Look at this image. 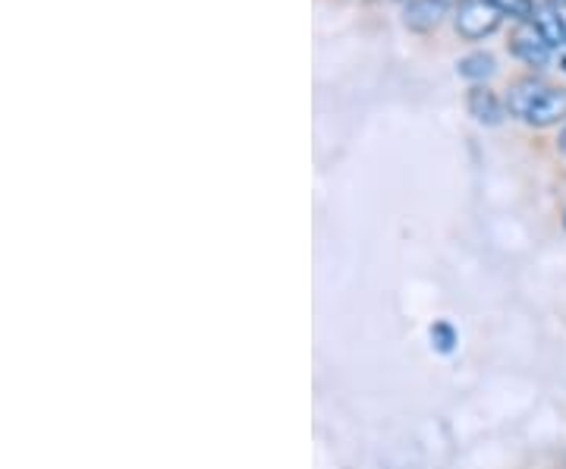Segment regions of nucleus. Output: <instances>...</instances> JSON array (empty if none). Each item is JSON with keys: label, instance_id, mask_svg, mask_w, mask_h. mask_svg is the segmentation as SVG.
Instances as JSON below:
<instances>
[{"label": "nucleus", "instance_id": "11", "mask_svg": "<svg viewBox=\"0 0 566 469\" xmlns=\"http://www.w3.org/2000/svg\"><path fill=\"white\" fill-rule=\"evenodd\" d=\"M557 70H560V73L566 76V51H560V54H557Z\"/></svg>", "mask_w": 566, "mask_h": 469}, {"label": "nucleus", "instance_id": "5", "mask_svg": "<svg viewBox=\"0 0 566 469\" xmlns=\"http://www.w3.org/2000/svg\"><path fill=\"white\" fill-rule=\"evenodd\" d=\"M465 114L479 123V126H488V129L501 126L510 117L504 92H497L491 85H469L465 88Z\"/></svg>", "mask_w": 566, "mask_h": 469}, {"label": "nucleus", "instance_id": "6", "mask_svg": "<svg viewBox=\"0 0 566 469\" xmlns=\"http://www.w3.org/2000/svg\"><path fill=\"white\" fill-rule=\"evenodd\" d=\"M497 73H501V61L488 48H472L463 58H457V76L469 85H491Z\"/></svg>", "mask_w": 566, "mask_h": 469}, {"label": "nucleus", "instance_id": "7", "mask_svg": "<svg viewBox=\"0 0 566 469\" xmlns=\"http://www.w3.org/2000/svg\"><path fill=\"white\" fill-rule=\"evenodd\" d=\"M535 29L545 35V41L560 54L566 51V13L564 10H557V7H551V3H538V13H535Z\"/></svg>", "mask_w": 566, "mask_h": 469}, {"label": "nucleus", "instance_id": "3", "mask_svg": "<svg viewBox=\"0 0 566 469\" xmlns=\"http://www.w3.org/2000/svg\"><path fill=\"white\" fill-rule=\"evenodd\" d=\"M506 54L523 66V73H542V76L557 63V51L535 29V22H510Z\"/></svg>", "mask_w": 566, "mask_h": 469}, {"label": "nucleus", "instance_id": "10", "mask_svg": "<svg viewBox=\"0 0 566 469\" xmlns=\"http://www.w3.org/2000/svg\"><path fill=\"white\" fill-rule=\"evenodd\" d=\"M557 152L566 158V123L560 126V133H557Z\"/></svg>", "mask_w": 566, "mask_h": 469}, {"label": "nucleus", "instance_id": "12", "mask_svg": "<svg viewBox=\"0 0 566 469\" xmlns=\"http://www.w3.org/2000/svg\"><path fill=\"white\" fill-rule=\"evenodd\" d=\"M545 3H551V7H557V10H564L566 13V0H545Z\"/></svg>", "mask_w": 566, "mask_h": 469}, {"label": "nucleus", "instance_id": "14", "mask_svg": "<svg viewBox=\"0 0 566 469\" xmlns=\"http://www.w3.org/2000/svg\"><path fill=\"white\" fill-rule=\"evenodd\" d=\"M564 227H566V208H564Z\"/></svg>", "mask_w": 566, "mask_h": 469}, {"label": "nucleus", "instance_id": "13", "mask_svg": "<svg viewBox=\"0 0 566 469\" xmlns=\"http://www.w3.org/2000/svg\"><path fill=\"white\" fill-rule=\"evenodd\" d=\"M390 3H400V7H403V3H406V0H390Z\"/></svg>", "mask_w": 566, "mask_h": 469}, {"label": "nucleus", "instance_id": "4", "mask_svg": "<svg viewBox=\"0 0 566 469\" xmlns=\"http://www.w3.org/2000/svg\"><path fill=\"white\" fill-rule=\"evenodd\" d=\"M457 3L460 0H406L403 7H400V22H403V29L409 35L428 39L444 22H450Z\"/></svg>", "mask_w": 566, "mask_h": 469}, {"label": "nucleus", "instance_id": "1", "mask_svg": "<svg viewBox=\"0 0 566 469\" xmlns=\"http://www.w3.org/2000/svg\"><path fill=\"white\" fill-rule=\"evenodd\" d=\"M504 102L510 117L526 123L532 129H547L566 123V88L542 76V73H520L506 82Z\"/></svg>", "mask_w": 566, "mask_h": 469}, {"label": "nucleus", "instance_id": "9", "mask_svg": "<svg viewBox=\"0 0 566 469\" xmlns=\"http://www.w3.org/2000/svg\"><path fill=\"white\" fill-rule=\"evenodd\" d=\"M431 344L441 350V353H450L453 344H457V334H453V327L444 325V322H438V325L431 327Z\"/></svg>", "mask_w": 566, "mask_h": 469}, {"label": "nucleus", "instance_id": "2", "mask_svg": "<svg viewBox=\"0 0 566 469\" xmlns=\"http://www.w3.org/2000/svg\"><path fill=\"white\" fill-rule=\"evenodd\" d=\"M506 13L494 3V0H460L453 7V17H450V29L453 35L479 48L482 41H491L501 29L506 25Z\"/></svg>", "mask_w": 566, "mask_h": 469}, {"label": "nucleus", "instance_id": "8", "mask_svg": "<svg viewBox=\"0 0 566 469\" xmlns=\"http://www.w3.org/2000/svg\"><path fill=\"white\" fill-rule=\"evenodd\" d=\"M494 3L504 10L510 22H532L542 0H494Z\"/></svg>", "mask_w": 566, "mask_h": 469}]
</instances>
